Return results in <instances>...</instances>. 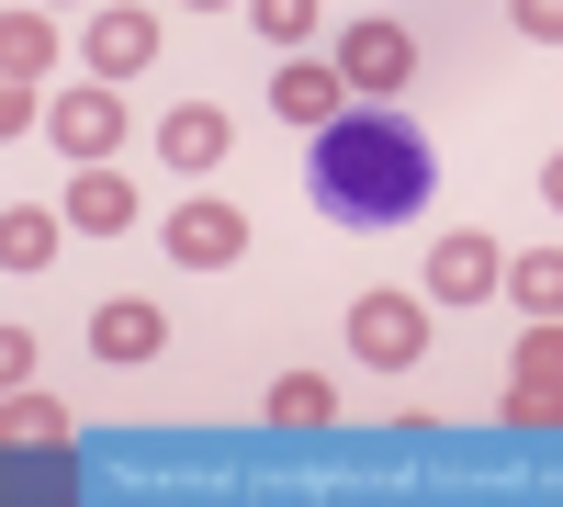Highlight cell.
I'll list each match as a JSON object with an SVG mask.
<instances>
[{
  "label": "cell",
  "mask_w": 563,
  "mask_h": 507,
  "mask_svg": "<svg viewBox=\"0 0 563 507\" xmlns=\"http://www.w3.org/2000/svg\"><path fill=\"white\" fill-rule=\"evenodd\" d=\"M440 192V147L384 102H350L305 135V203L327 225H417Z\"/></svg>",
  "instance_id": "obj_1"
},
{
  "label": "cell",
  "mask_w": 563,
  "mask_h": 507,
  "mask_svg": "<svg viewBox=\"0 0 563 507\" xmlns=\"http://www.w3.org/2000/svg\"><path fill=\"white\" fill-rule=\"evenodd\" d=\"M350 361H372V373H417V361H429V294H361L350 305Z\"/></svg>",
  "instance_id": "obj_2"
},
{
  "label": "cell",
  "mask_w": 563,
  "mask_h": 507,
  "mask_svg": "<svg viewBox=\"0 0 563 507\" xmlns=\"http://www.w3.org/2000/svg\"><path fill=\"white\" fill-rule=\"evenodd\" d=\"M339 79H350V102H395V90L417 79V34L384 23V12L350 23V34H339Z\"/></svg>",
  "instance_id": "obj_3"
},
{
  "label": "cell",
  "mask_w": 563,
  "mask_h": 507,
  "mask_svg": "<svg viewBox=\"0 0 563 507\" xmlns=\"http://www.w3.org/2000/svg\"><path fill=\"white\" fill-rule=\"evenodd\" d=\"M485 294H507V249L485 225H462V238L429 249V305H485Z\"/></svg>",
  "instance_id": "obj_4"
},
{
  "label": "cell",
  "mask_w": 563,
  "mask_h": 507,
  "mask_svg": "<svg viewBox=\"0 0 563 507\" xmlns=\"http://www.w3.org/2000/svg\"><path fill=\"white\" fill-rule=\"evenodd\" d=\"M169 260H180V271H225V260H249V214L214 203V192H192V203L169 214Z\"/></svg>",
  "instance_id": "obj_5"
},
{
  "label": "cell",
  "mask_w": 563,
  "mask_h": 507,
  "mask_svg": "<svg viewBox=\"0 0 563 507\" xmlns=\"http://www.w3.org/2000/svg\"><path fill=\"white\" fill-rule=\"evenodd\" d=\"M90 79H135V68H158V12H135V0H113V12H90Z\"/></svg>",
  "instance_id": "obj_6"
},
{
  "label": "cell",
  "mask_w": 563,
  "mask_h": 507,
  "mask_svg": "<svg viewBox=\"0 0 563 507\" xmlns=\"http://www.w3.org/2000/svg\"><path fill=\"white\" fill-rule=\"evenodd\" d=\"M45 135H57L68 158H113V147H124V102H113V79H90V90H68V102L45 113Z\"/></svg>",
  "instance_id": "obj_7"
},
{
  "label": "cell",
  "mask_w": 563,
  "mask_h": 507,
  "mask_svg": "<svg viewBox=\"0 0 563 507\" xmlns=\"http://www.w3.org/2000/svg\"><path fill=\"white\" fill-rule=\"evenodd\" d=\"M271 113L294 124V135H316L327 113H350V79H339V68H316V57H282V79H271Z\"/></svg>",
  "instance_id": "obj_8"
},
{
  "label": "cell",
  "mask_w": 563,
  "mask_h": 507,
  "mask_svg": "<svg viewBox=\"0 0 563 507\" xmlns=\"http://www.w3.org/2000/svg\"><path fill=\"white\" fill-rule=\"evenodd\" d=\"M225 147H238V124H225V113H214V102H180V113H169V124H158V158H169V169H180V180H203V169H214V158H225Z\"/></svg>",
  "instance_id": "obj_9"
},
{
  "label": "cell",
  "mask_w": 563,
  "mask_h": 507,
  "mask_svg": "<svg viewBox=\"0 0 563 507\" xmlns=\"http://www.w3.org/2000/svg\"><path fill=\"white\" fill-rule=\"evenodd\" d=\"M79 238H124L135 225V192H124V169H102V158H79V180H68V203H57Z\"/></svg>",
  "instance_id": "obj_10"
},
{
  "label": "cell",
  "mask_w": 563,
  "mask_h": 507,
  "mask_svg": "<svg viewBox=\"0 0 563 507\" xmlns=\"http://www.w3.org/2000/svg\"><path fill=\"white\" fill-rule=\"evenodd\" d=\"M90 350H102V361H158V350H169V316L124 294V305H102V316H90Z\"/></svg>",
  "instance_id": "obj_11"
},
{
  "label": "cell",
  "mask_w": 563,
  "mask_h": 507,
  "mask_svg": "<svg viewBox=\"0 0 563 507\" xmlns=\"http://www.w3.org/2000/svg\"><path fill=\"white\" fill-rule=\"evenodd\" d=\"M57 238H68V214L12 203V214H0V271H12V283H23V271H45V260H57Z\"/></svg>",
  "instance_id": "obj_12"
},
{
  "label": "cell",
  "mask_w": 563,
  "mask_h": 507,
  "mask_svg": "<svg viewBox=\"0 0 563 507\" xmlns=\"http://www.w3.org/2000/svg\"><path fill=\"white\" fill-rule=\"evenodd\" d=\"M507 294L519 316H563V249H507Z\"/></svg>",
  "instance_id": "obj_13"
},
{
  "label": "cell",
  "mask_w": 563,
  "mask_h": 507,
  "mask_svg": "<svg viewBox=\"0 0 563 507\" xmlns=\"http://www.w3.org/2000/svg\"><path fill=\"white\" fill-rule=\"evenodd\" d=\"M0 68H12V79H45V68H57V23H45V12H12V23H0Z\"/></svg>",
  "instance_id": "obj_14"
},
{
  "label": "cell",
  "mask_w": 563,
  "mask_h": 507,
  "mask_svg": "<svg viewBox=\"0 0 563 507\" xmlns=\"http://www.w3.org/2000/svg\"><path fill=\"white\" fill-rule=\"evenodd\" d=\"M271 418H282V429H327V418H339V395H327L316 373H282V384H271Z\"/></svg>",
  "instance_id": "obj_15"
},
{
  "label": "cell",
  "mask_w": 563,
  "mask_h": 507,
  "mask_svg": "<svg viewBox=\"0 0 563 507\" xmlns=\"http://www.w3.org/2000/svg\"><path fill=\"white\" fill-rule=\"evenodd\" d=\"M0 429H12V451H23V440H34V451H68V406H45V395L12 384V418H0Z\"/></svg>",
  "instance_id": "obj_16"
},
{
  "label": "cell",
  "mask_w": 563,
  "mask_h": 507,
  "mask_svg": "<svg viewBox=\"0 0 563 507\" xmlns=\"http://www.w3.org/2000/svg\"><path fill=\"white\" fill-rule=\"evenodd\" d=\"M507 429H563V384L519 373V384H507Z\"/></svg>",
  "instance_id": "obj_17"
},
{
  "label": "cell",
  "mask_w": 563,
  "mask_h": 507,
  "mask_svg": "<svg viewBox=\"0 0 563 507\" xmlns=\"http://www.w3.org/2000/svg\"><path fill=\"white\" fill-rule=\"evenodd\" d=\"M316 12H327V0H249V23H260L271 45H305V34H316Z\"/></svg>",
  "instance_id": "obj_18"
},
{
  "label": "cell",
  "mask_w": 563,
  "mask_h": 507,
  "mask_svg": "<svg viewBox=\"0 0 563 507\" xmlns=\"http://www.w3.org/2000/svg\"><path fill=\"white\" fill-rule=\"evenodd\" d=\"M519 373L563 384V316H530V339H519Z\"/></svg>",
  "instance_id": "obj_19"
},
{
  "label": "cell",
  "mask_w": 563,
  "mask_h": 507,
  "mask_svg": "<svg viewBox=\"0 0 563 507\" xmlns=\"http://www.w3.org/2000/svg\"><path fill=\"white\" fill-rule=\"evenodd\" d=\"M507 23H519L530 45H563V0H507Z\"/></svg>",
  "instance_id": "obj_20"
},
{
  "label": "cell",
  "mask_w": 563,
  "mask_h": 507,
  "mask_svg": "<svg viewBox=\"0 0 563 507\" xmlns=\"http://www.w3.org/2000/svg\"><path fill=\"white\" fill-rule=\"evenodd\" d=\"M541 203H552V214H563V147H552V158H541Z\"/></svg>",
  "instance_id": "obj_21"
},
{
  "label": "cell",
  "mask_w": 563,
  "mask_h": 507,
  "mask_svg": "<svg viewBox=\"0 0 563 507\" xmlns=\"http://www.w3.org/2000/svg\"><path fill=\"white\" fill-rule=\"evenodd\" d=\"M192 12H225V0H192Z\"/></svg>",
  "instance_id": "obj_22"
}]
</instances>
